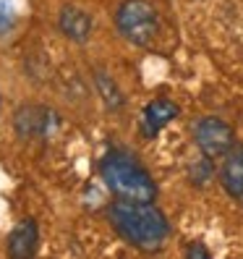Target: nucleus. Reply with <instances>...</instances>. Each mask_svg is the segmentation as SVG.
I'll return each mask as SVG.
<instances>
[{"mask_svg": "<svg viewBox=\"0 0 243 259\" xmlns=\"http://www.w3.org/2000/svg\"><path fill=\"white\" fill-rule=\"evenodd\" d=\"M108 223L128 246L144 254L160 251L170 238V220L155 202L115 199L108 204Z\"/></svg>", "mask_w": 243, "mask_h": 259, "instance_id": "1", "label": "nucleus"}, {"mask_svg": "<svg viewBox=\"0 0 243 259\" xmlns=\"http://www.w3.org/2000/svg\"><path fill=\"white\" fill-rule=\"evenodd\" d=\"M100 176L115 199H131V202H155L157 199L155 178H152V173L128 149L110 147L105 152L100 160Z\"/></svg>", "mask_w": 243, "mask_h": 259, "instance_id": "2", "label": "nucleus"}, {"mask_svg": "<svg viewBox=\"0 0 243 259\" xmlns=\"http://www.w3.org/2000/svg\"><path fill=\"white\" fill-rule=\"evenodd\" d=\"M115 29L133 48H152L160 37V11L152 0H120L115 8Z\"/></svg>", "mask_w": 243, "mask_h": 259, "instance_id": "3", "label": "nucleus"}, {"mask_svg": "<svg viewBox=\"0 0 243 259\" xmlns=\"http://www.w3.org/2000/svg\"><path fill=\"white\" fill-rule=\"evenodd\" d=\"M191 136L193 144L199 149V155L209 157V160H222L230 147L238 142L235 139V128L222 120L220 115H202L191 123Z\"/></svg>", "mask_w": 243, "mask_h": 259, "instance_id": "4", "label": "nucleus"}, {"mask_svg": "<svg viewBox=\"0 0 243 259\" xmlns=\"http://www.w3.org/2000/svg\"><path fill=\"white\" fill-rule=\"evenodd\" d=\"M180 115V108L178 102L168 100V97H155L152 102L144 105L141 110V118H139V128H141V136L144 139H157L162 128H168L173 120Z\"/></svg>", "mask_w": 243, "mask_h": 259, "instance_id": "5", "label": "nucleus"}, {"mask_svg": "<svg viewBox=\"0 0 243 259\" xmlns=\"http://www.w3.org/2000/svg\"><path fill=\"white\" fill-rule=\"evenodd\" d=\"M220 186L222 191L230 196V199L243 207V144H233L230 152L222 157V165H220Z\"/></svg>", "mask_w": 243, "mask_h": 259, "instance_id": "6", "label": "nucleus"}, {"mask_svg": "<svg viewBox=\"0 0 243 259\" xmlns=\"http://www.w3.org/2000/svg\"><path fill=\"white\" fill-rule=\"evenodd\" d=\"M58 29L68 42L84 45V42H89V37H92V16H89L81 6L66 3L58 11Z\"/></svg>", "mask_w": 243, "mask_h": 259, "instance_id": "7", "label": "nucleus"}, {"mask_svg": "<svg viewBox=\"0 0 243 259\" xmlns=\"http://www.w3.org/2000/svg\"><path fill=\"white\" fill-rule=\"evenodd\" d=\"M6 249L11 259H32L39 249V228L32 218H24L11 228L6 238Z\"/></svg>", "mask_w": 243, "mask_h": 259, "instance_id": "8", "label": "nucleus"}, {"mask_svg": "<svg viewBox=\"0 0 243 259\" xmlns=\"http://www.w3.org/2000/svg\"><path fill=\"white\" fill-rule=\"evenodd\" d=\"M50 110L39 108V105H24V108L16 110L13 115V126H16V134L24 136V139H34V136L44 134L50 126Z\"/></svg>", "mask_w": 243, "mask_h": 259, "instance_id": "9", "label": "nucleus"}, {"mask_svg": "<svg viewBox=\"0 0 243 259\" xmlns=\"http://www.w3.org/2000/svg\"><path fill=\"white\" fill-rule=\"evenodd\" d=\"M94 84H97V92L102 95V102L108 110H120L126 105V95L120 92L118 84L105 71H94Z\"/></svg>", "mask_w": 243, "mask_h": 259, "instance_id": "10", "label": "nucleus"}, {"mask_svg": "<svg viewBox=\"0 0 243 259\" xmlns=\"http://www.w3.org/2000/svg\"><path fill=\"white\" fill-rule=\"evenodd\" d=\"M16 21H19V16H16L13 3L11 0H0V37L11 34L13 29H16Z\"/></svg>", "mask_w": 243, "mask_h": 259, "instance_id": "11", "label": "nucleus"}, {"mask_svg": "<svg viewBox=\"0 0 243 259\" xmlns=\"http://www.w3.org/2000/svg\"><path fill=\"white\" fill-rule=\"evenodd\" d=\"M191 178H193V184H196V186H202L204 181H209V178H212V160L202 155L199 162L191 167Z\"/></svg>", "mask_w": 243, "mask_h": 259, "instance_id": "12", "label": "nucleus"}, {"mask_svg": "<svg viewBox=\"0 0 243 259\" xmlns=\"http://www.w3.org/2000/svg\"><path fill=\"white\" fill-rule=\"evenodd\" d=\"M183 254H186L188 259H209V256H212V251L204 246L202 241H193V243H188Z\"/></svg>", "mask_w": 243, "mask_h": 259, "instance_id": "13", "label": "nucleus"}]
</instances>
